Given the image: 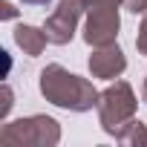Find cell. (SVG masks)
Masks as SVG:
<instances>
[{
	"instance_id": "cell-8",
	"label": "cell",
	"mask_w": 147,
	"mask_h": 147,
	"mask_svg": "<svg viewBox=\"0 0 147 147\" xmlns=\"http://www.w3.org/2000/svg\"><path fill=\"white\" fill-rule=\"evenodd\" d=\"M115 141H121V144H133V147H147V124L138 121V118H133V121L115 136Z\"/></svg>"
},
{
	"instance_id": "cell-4",
	"label": "cell",
	"mask_w": 147,
	"mask_h": 147,
	"mask_svg": "<svg viewBox=\"0 0 147 147\" xmlns=\"http://www.w3.org/2000/svg\"><path fill=\"white\" fill-rule=\"evenodd\" d=\"M87 0H58L55 12L46 18L43 23V32L49 38V43L55 46H66L72 38H75V29H78V20L81 15L87 12Z\"/></svg>"
},
{
	"instance_id": "cell-6",
	"label": "cell",
	"mask_w": 147,
	"mask_h": 147,
	"mask_svg": "<svg viewBox=\"0 0 147 147\" xmlns=\"http://www.w3.org/2000/svg\"><path fill=\"white\" fill-rule=\"evenodd\" d=\"M87 63H90L92 78H104V81L118 78L121 72L127 69V58H124V52H121V46H118V43H110V46H95Z\"/></svg>"
},
{
	"instance_id": "cell-9",
	"label": "cell",
	"mask_w": 147,
	"mask_h": 147,
	"mask_svg": "<svg viewBox=\"0 0 147 147\" xmlns=\"http://www.w3.org/2000/svg\"><path fill=\"white\" fill-rule=\"evenodd\" d=\"M136 49H138V55L147 58V12L141 15V26H138V35H136Z\"/></svg>"
},
{
	"instance_id": "cell-10",
	"label": "cell",
	"mask_w": 147,
	"mask_h": 147,
	"mask_svg": "<svg viewBox=\"0 0 147 147\" xmlns=\"http://www.w3.org/2000/svg\"><path fill=\"white\" fill-rule=\"evenodd\" d=\"M12 104H15V101H12V87L6 84V87H3V107H0V118H6V115H9Z\"/></svg>"
},
{
	"instance_id": "cell-7",
	"label": "cell",
	"mask_w": 147,
	"mask_h": 147,
	"mask_svg": "<svg viewBox=\"0 0 147 147\" xmlns=\"http://www.w3.org/2000/svg\"><path fill=\"white\" fill-rule=\"evenodd\" d=\"M15 43L23 49V55L38 58V55H43V49H46L49 38H46V32H43V29L29 26V23H20V26L15 29Z\"/></svg>"
},
{
	"instance_id": "cell-2",
	"label": "cell",
	"mask_w": 147,
	"mask_h": 147,
	"mask_svg": "<svg viewBox=\"0 0 147 147\" xmlns=\"http://www.w3.org/2000/svg\"><path fill=\"white\" fill-rule=\"evenodd\" d=\"M136 107H138V98L133 92V87L127 81H115L110 84L101 95H98V121H101V130L107 136H118L133 118H136Z\"/></svg>"
},
{
	"instance_id": "cell-12",
	"label": "cell",
	"mask_w": 147,
	"mask_h": 147,
	"mask_svg": "<svg viewBox=\"0 0 147 147\" xmlns=\"http://www.w3.org/2000/svg\"><path fill=\"white\" fill-rule=\"evenodd\" d=\"M0 9H3V12H0V15H3V20H12V18L18 15V9L9 3V0H3V3H0Z\"/></svg>"
},
{
	"instance_id": "cell-3",
	"label": "cell",
	"mask_w": 147,
	"mask_h": 147,
	"mask_svg": "<svg viewBox=\"0 0 147 147\" xmlns=\"http://www.w3.org/2000/svg\"><path fill=\"white\" fill-rule=\"evenodd\" d=\"M0 141L15 147H55L61 141V124L52 115H26L0 127Z\"/></svg>"
},
{
	"instance_id": "cell-1",
	"label": "cell",
	"mask_w": 147,
	"mask_h": 147,
	"mask_svg": "<svg viewBox=\"0 0 147 147\" xmlns=\"http://www.w3.org/2000/svg\"><path fill=\"white\" fill-rule=\"evenodd\" d=\"M40 95L69 113H90L92 107H98V90L92 87V81L75 75V72L63 69L61 63H49L40 69Z\"/></svg>"
},
{
	"instance_id": "cell-15",
	"label": "cell",
	"mask_w": 147,
	"mask_h": 147,
	"mask_svg": "<svg viewBox=\"0 0 147 147\" xmlns=\"http://www.w3.org/2000/svg\"><path fill=\"white\" fill-rule=\"evenodd\" d=\"M141 101L147 104V75H144V84H141Z\"/></svg>"
},
{
	"instance_id": "cell-11",
	"label": "cell",
	"mask_w": 147,
	"mask_h": 147,
	"mask_svg": "<svg viewBox=\"0 0 147 147\" xmlns=\"http://www.w3.org/2000/svg\"><path fill=\"white\" fill-rule=\"evenodd\" d=\"M124 6H127L133 15H144V12H147V0H124Z\"/></svg>"
},
{
	"instance_id": "cell-5",
	"label": "cell",
	"mask_w": 147,
	"mask_h": 147,
	"mask_svg": "<svg viewBox=\"0 0 147 147\" xmlns=\"http://www.w3.org/2000/svg\"><path fill=\"white\" fill-rule=\"evenodd\" d=\"M121 29V18H118V6H98V9H87L84 18V40L95 49V46H110L115 43Z\"/></svg>"
},
{
	"instance_id": "cell-13",
	"label": "cell",
	"mask_w": 147,
	"mask_h": 147,
	"mask_svg": "<svg viewBox=\"0 0 147 147\" xmlns=\"http://www.w3.org/2000/svg\"><path fill=\"white\" fill-rule=\"evenodd\" d=\"M124 0H87L90 9H98V6H121Z\"/></svg>"
},
{
	"instance_id": "cell-14",
	"label": "cell",
	"mask_w": 147,
	"mask_h": 147,
	"mask_svg": "<svg viewBox=\"0 0 147 147\" xmlns=\"http://www.w3.org/2000/svg\"><path fill=\"white\" fill-rule=\"evenodd\" d=\"M20 3H26V6H49L52 0H20Z\"/></svg>"
}]
</instances>
